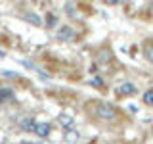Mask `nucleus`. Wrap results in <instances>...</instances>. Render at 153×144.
Instances as JSON below:
<instances>
[{
  "label": "nucleus",
  "instance_id": "f257e3e1",
  "mask_svg": "<svg viewBox=\"0 0 153 144\" xmlns=\"http://www.w3.org/2000/svg\"><path fill=\"white\" fill-rule=\"evenodd\" d=\"M96 113H98V117H102V119H113L115 115H117V112L107 104H100L98 108H96Z\"/></svg>",
  "mask_w": 153,
  "mask_h": 144
},
{
  "label": "nucleus",
  "instance_id": "f03ea898",
  "mask_svg": "<svg viewBox=\"0 0 153 144\" xmlns=\"http://www.w3.org/2000/svg\"><path fill=\"white\" fill-rule=\"evenodd\" d=\"M134 92H136V86L132 83H123L119 86V94H123V96H132Z\"/></svg>",
  "mask_w": 153,
  "mask_h": 144
},
{
  "label": "nucleus",
  "instance_id": "7ed1b4c3",
  "mask_svg": "<svg viewBox=\"0 0 153 144\" xmlns=\"http://www.w3.org/2000/svg\"><path fill=\"white\" fill-rule=\"evenodd\" d=\"M33 131H35L38 136H48V134H50V125L48 123H36Z\"/></svg>",
  "mask_w": 153,
  "mask_h": 144
},
{
  "label": "nucleus",
  "instance_id": "20e7f679",
  "mask_svg": "<svg viewBox=\"0 0 153 144\" xmlns=\"http://www.w3.org/2000/svg\"><path fill=\"white\" fill-rule=\"evenodd\" d=\"M25 19L27 21H31L33 25H36V27H40L42 25V19L36 16V14H25Z\"/></svg>",
  "mask_w": 153,
  "mask_h": 144
},
{
  "label": "nucleus",
  "instance_id": "39448f33",
  "mask_svg": "<svg viewBox=\"0 0 153 144\" xmlns=\"http://www.w3.org/2000/svg\"><path fill=\"white\" fill-rule=\"evenodd\" d=\"M57 37H59L61 40H63V38H71V37H73V31H71L69 27H61L59 33H57Z\"/></svg>",
  "mask_w": 153,
  "mask_h": 144
},
{
  "label": "nucleus",
  "instance_id": "423d86ee",
  "mask_svg": "<svg viewBox=\"0 0 153 144\" xmlns=\"http://www.w3.org/2000/svg\"><path fill=\"white\" fill-rule=\"evenodd\" d=\"M143 102L147 106H153V90H147V92L143 94Z\"/></svg>",
  "mask_w": 153,
  "mask_h": 144
},
{
  "label": "nucleus",
  "instance_id": "0eeeda50",
  "mask_svg": "<svg viewBox=\"0 0 153 144\" xmlns=\"http://www.w3.org/2000/svg\"><path fill=\"white\" fill-rule=\"evenodd\" d=\"M35 121H33V119H25V121H21V127L23 129H35Z\"/></svg>",
  "mask_w": 153,
  "mask_h": 144
},
{
  "label": "nucleus",
  "instance_id": "6e6552de",
  "mask_svg": "<svg viewBox=\"0 0 153 144\" xmlns=\"http://www.w3.org/2000/svg\"><path fill=\"white\" fill-rule=\"evenodd\" d=\"M0 98H12V92L10 90H0Z\"/></svg>",
  "mask_w": 153,
  "mask_h": 144
},
{
  "label": "nucleus",
  "instance_id": "1a4fd4ad",
  "mask_svg": "<svg viewBox=\"0 0 153 144\" xmlns=\"http://www.w3.org/2000/svg\"><path fill=\"white\" fill-rule=\"evenodd\" d=\"M146 58L153 64V48H149V50H146Z\"/></svg>",
  "mask_w": 153,
  "mask_h": 144
},
{
  "label": "nucleus",
  "instance_id": "9d476101",
  "mask_svg": "<svg viewBox=\"0 0 153 144\" xmlns=\"http://www.w3.org/2000/svg\"><path fill=\"white\" fill-rule=\"evenodd\" d=\"M92 85H94V86H103V81L100 79V77H96V79L92 81Z\"/></svg>",
  "mask_w": 153,
  "mask_h": 144
},
{
  "label": "nucleus",
  "instance_id": "9b49d317",
  "mask_svg": "<svg viewBox=\"0 0 153 144\" xmlns=\"http://www.w3.org/2000/svg\"><path fill=\"white\" fill-rule=\"evenodd\" d=\"M61 123H63V125H71L73 121H71V117H67V115H63V117H61Z\"/></svg>",
  "mask_w": 153,
  "mask_h": 144
},
{
  "label": "nucleus",
  "instance_id": "f8f14e48",
  "mask_svg": "<svg viewBox=\"0 0 153 144\" xmlns=\"http://www.w3.org/2000/svg\"><path fill=\"white\" fill-rule=\"evenodd\" d=\"M103 2H105V4H119L121 0H103Z\"/></svg>",
  "mask_w": 153,
  "mask_h": 144
}]
</instances>
